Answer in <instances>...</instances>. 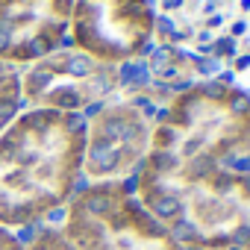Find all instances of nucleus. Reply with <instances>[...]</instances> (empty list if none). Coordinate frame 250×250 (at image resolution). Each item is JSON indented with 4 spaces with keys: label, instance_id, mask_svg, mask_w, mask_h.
Wrapping results in <instances>:
<instances>
[{
    "label": "nucleus",
    "instance_id": "1",
    "mask_svg": "<svg viewBox=\"0 0 250 250\" xmlns=\"http://www.w3.org/2000/svg\"><path fill=\"white\" fill-rule=\"evenodd\" d=\"M85 115L21 109L0 133V227H30L88 188Z\"/></svg>",
    "mask_w": 250,
    "mask_h": 250
},
{
    "label": "nucleus",
    "instance_id": "2",
    "mask_svg": "<svg viewBox=\"0 0 250 250\" xmlns=\"http://www.w3.org/2000/svg\"><path fill=\"white\" fill-rule=\"evenodd\" d=\"M24 109H56L83 115L85 106L103 100L118 85V71L71 44V39L27 68H18Z\"/></svg>",
    "mask_w": 250,
    "mask_h": 250
},
{
    "label": "nucleus",
    "instance_id": "3",
    "mask_svg": "<svg viewBox=\"0 0 250 250\" xmlns=\"http://www.w3.org/2000/svg\"><path fill=\"white\" fill-rule=\"evenodd\" d=\"M147 33V0H74L71 44L103 65L130 59L139 47H145Z\"/></svg>",
    "mask_w": 250,
    "mask_h": 250
},
{
    "label": "nucleus",
    "instance_id": "4",
    "mask_svg": "<svg viewBox=\"0 0 250 250\" xmlns=\"http://www.w3.org/2000/svg\"><path fill=\"white\" fill-rule=\"evenodd\" d=\"M74 0H0V62L27 68L71 39Z\"/></svg>",
    "mask_w": 250,
    "mask_h": 250
},
{
    "label": "nucleus",
    "instance_id": "5",
    "mask_svg": "<svg viewBox=\"0 0 250 250\" xmlns=\"http://www.w3.org/2000/svg\"><path fill=\"white\" fill-rule=\"evenodd\" d=\"M85 156L83 171L91 180H106L139 165L147 145V127L136 109L106 106L97 118H85Z\"/></svg>",
    "mask_w": 250,
    "mask_h": 250
},
{
    "label": "nucleus",
    "instance_id": "6",
    "mask_svg": "<svg viewBox=\"0 0 250 250\" xmlns=\"http://www.w3.org/2000/svg\"><path fill=\"white\" fill-rule=\"evenodd\" d=\"M24 109L21 97V83H18V68L0 62V133H3L12 118Z\"/></svg>",
    "mask_w": 250,
    "mask_h": 250
},
{
    "label": "nucleus",
    "instance_id": "7",
    "mask_svg": "<svg viewBox=\"0 0 250 250\" xmlns=\"http://www.w3.org/2000/svg\"><path fill=\"white\" fill-rule=\"evenodd\" d=\"M0 250H24L18 244V238L12 235V229H6V227H0Z\"/></svg>",
    "mask_w": 250,
    "mask_h": 250
}]
</instances>
